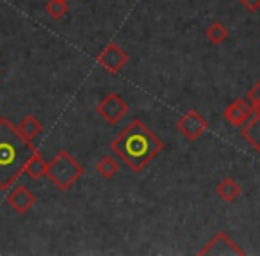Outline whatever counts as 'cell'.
I'll use <instances>...</instances> for the list:
<instances>
[{
  "label": "cell",
  "mask_w": 260,
  "mask_h": 256,
  "mask_svg": "<svg viewBox=\"0 0 260 256\" xmlns=\"http://www.w3.org/2000/svg\"><path fill=\"white\" fill-rule=\"evenodd\" d=\"M164 150V142L141 119H134L111 142V152L134 173H141Z\"/></svg>",
  "instance_id": "6da1fadb"
},
{
  "label": "cell",
  "mask_w": 260,
  "mask_h": 256,
  "mask_svg": "<svg viewBox=\"0 0 260 256\" xmlns=\"http://www.w3.org/2000/svg\"><path fill=\"white\" fill-rule=\"evenodd\" d=\"M36 146L18 134L8 118H0V191H8L23 174L27 160Z\"/></svg>",
  "instance_id": "7a4b0ae2"
},
{
  "label": "cell",
  "mask_w": 260,
  "mask_h": 256,
  "mask_svg": "<svg viewBox=\"0 0 260 256\" xmlns=\"http://www.w3.org/2000/svg\"><path fill=\"white\" fill-rule=\"evenodd\" d=\"M82 174H84V167L66 150H61L59 153H55V157L48 162L47 167L48 180L59 191H70V187H73V184H77L82 178Z\"/></svg>",
  "instance_id": "3957f363"
},
{
  "label": "cell",
  "mask_w": 260,
  "mask_h": 256,
  "mask_svg": "<svg viewBox=\"0 0 260 256\" xmlns=\"http://www.w3.org/2000/svg\"><path fill=\"white\" fill-rule=\"evenodd\" d=\"M94 111L102 119H105V123L116 125L128 114V105L118 93H109L102 98V101H98Z\"/></svg>",
  "instance_id": "277c9868"
},
{
  "label": "cell",
  "mask_w": 260,
  "mask_h": 256,
  "mask_svg": "<svg viewBox=\"0 0 260 256\" xmlns=\"http://www.w3.org/2000/svg\"><path fill=\"white\" fill-rule=\"evenodd\" d=\"M177 130L187 141H198L209 130V121L196 108H191L184 116H180V119L177 121Z\"/></svg>",
  "instance_id": "5b68a950"
},
{
  "label": "cell",
  "mask_w": 260,
  "mask_h": 256,
  "mask_svg": "<svg viewBox=\"0 0 260 256\" xmlns=\"http://www.w3.org/2000/svg\"><path fill=\"white\" fill-rule=\"evenodd\" d=\"M200 256H242L244 251L228 237L224 231L216 233L210 238L209 244H205V247H202L198 251Z\"/></svg>",
  "instance_id": "8992f818"
},
{
  "label": "cell",
  "mask_w": 260,
  "mask_h": 256,
  "mask_svg": "<svg viewBox=\"0 0 260 256\" xmlns=\"http://www.w3.org/2000/svg\"><path fill=\"white\" fill-rule=\"evenodd\" d=\"M98 64L104 69H107L109 73H119L123 69V66L128 62V55L123 52V48L116 43H109L104 50L98 54L96 57Z\"/></svg>",
  "instance_id": "52a82bcc"
},
{
  "label": "cell",
  "mask_w": 260,
  "mask_h": 256,
  "mask_svg": "<svg viewBox=\"0 0 260 256\" xmlns=\"http://www.w3.org/2000/svg\"><path fill=\"white\" fill-rule=\"evenodd\" d=\"M255 111L253 105L248 98H237L235 101H232L226 108H224V119L234 126H242L248 119L253 118Z\"/></svg>",
  "instance_id": "ba28073f"
},
{
  "label": "cell",
  "mask_w": 260,
  "mask_h": 256,
  "mask_svg": "<svg viewBox=\"0 0 260 256\" xmlns=\"http://www.w3.org/2000/svg\"><path fill=\"white\" fill-rule=\"evenodd\" d=\"M8 203L16 213L23 215V213H27L34 206L36 196H34L25 185H18V187H15L8 194Z\"/></svg>",
  "instance_id": "9c48e42d"
},
{
  "label": "cell",
  "mask_w": 260,
  "mask_h": 256,
  "mask_svg": "<svg viewBox=\"0 0 260 256\" xmlns=\"http://www.w3.org/2000/svg\"><path fill=\"white\" fill-rule=\"evenodd\" d=\"M241 135L253 150L260 153V114H253V118L242 125Z\"/></svg>",
  "instance_id": "30bf717a"
},
{
  "label": "cell",
  "mask_w": 260,
  "mask_h": 256,
  "mask_svg": "<svg viewBox=\"0 0 260 256\" xmlns=\"http://www.w3.org/2000/svg\"><path fill=\"white\" fill-rule=\"evenodd\" d=\"M16 130H18V134L22 135L25 141L32 142L34 139L41 134V130H43V125H41V121L34 114H27L25 118L18 123Z\"/></svg>",
  "instance_id": "8fae6325"
},
{
  "label": "cell",
  "mask_w": 260,
  "mask_h": 256,
  "mask_svg": "<svg viewBox=\"0 0 260 256\" xmlns=\"http://www.w3.org/2000/svg\"><path fill=\"white\" fill-rule=\"evenodd\" d=\"M47 167H48V164L45 162L41 153L36 150V152L30 155V159L27 160L25 167H23V174H25L27 178H30V180H41L43 176H47Z\"/></svg>",
  "instance_id": "7c38bea8"
},
{
  "label": "cell",
  "mask_w": 260,
  "mask_h": 256,
  "mask_svg": "<svg viewBox=\"0 0 260 256\" xmlns=\"http://www.w3.org/2000/svg\"><path fill=\"white\" fill-rule=\"evenodd\" d=\"M241 192H242L241 185H239L232 176L223 178L216 187V194L219 196L224 203H235L239 196H241Z\"/></svg>",
  "instance_id": "4fadbf2b"
},
{
  "label": "cell",
  "mask_w": 260,
  "mask_h": 256,
  "mask_svg": "<svg viewBox=\"0 0 260 256\" xmlns=\"http://www.w3.org/2000/svg\"><path fill=\"white\" fill-rule=\"evenodd\" d=\"M118 171H119L118 162L109 155L102 157V159L96 162V173L100 174L104 180H111V178H114L116 174H118Z\"/></svg>",
  "instance_id": "5bb4252c"
},
{
  "label": "cell",
  "mask_w": 260,
  "mask_h": 256,
  "mask_svg": "<svg viewBox=\"0 0 260 256\" xmlns=\"http://www.w3.org/2000/svg\"><path fill=\"white\" fill-rule=\"evenodd\" d=\"M205 36L212 45H221L228 40V29L221 22H212L207 27Z\"/></svg>",
  "instance_id": "9a60e30c"
},
{
  "label": "cell",
  "mask_w": 260,
  "mask_h": 256,
  "mask_svg": "<svg viewBox=\"0 0 260 256\" xmlns=\"http://www.w3.org/2000/svg\"><path fill=\"white\" fill-rule=\"evenodd\" d=\"M45 11L54 20H61L68 13V2L66 0H48L45 6Z\"/></svg>",
  "instance_id": "2e32d148"
},
{
  "label": "cell",
  "mask_w": 260,
  "mask_h": 256,
  "mask_svg": "<svg viewBox=\"0 0 260 256\" xmlns=\"http://www.w3.org/2000/svg\"><path fill=\"white\" fill-rule=\"evenodd\" d=\"M248 100L251 101L253 105V111H255V114H260V80L255 84V86L249 89L248 93Z\"/></svg>",
  "instance_id": "e0dca14e"
},
{
  "label": "cell",
  "mask_w": 260,
  "mask_h": 256,
  "mask_svg": "<svg viewBox=\"0 0 260 256\" xmlns=\"http://www.w3.org/2000/svg\"><path fill=\"white\" fill-rule=\"evenodd\" d=\"M241 6L244 9H248L249 13H256L260 9V0H239Z\"/></svg>",
  "instance_id": "ac0fdd59"
}]
</instances>
